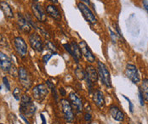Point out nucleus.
<instances>
[{
	"label": "nucleus",
	"mask_w": 148,
	"mask_h": 124,
	"mask_svg": "<svg viewBox=\"0 0 148 124\" xmlns=\"http://www.w3.org/2000/svg\"><path fill=\"white\" fill-rule=\"evenodd\" d=\"M37 107L32 100V98L27 94H24L21 98L20 114L24 116H32L35 114Z\"/></svg>",
	"instance_id": "f257e3e1"
},
{
	"label": "nucleus",
	"mask_w": 148,
	"mask_h": 124,
	"mask_svg": "<svg viewBox=\"0 0 148 124\" xmlns=\"http://www.w3.org/2000/svg\"><path fill=\"white\" fill-rule=\"evenodd\" d=\"M60 108L63 114V117L65 118V121L67 123H73L75 120V116H74L73 109L72 107L70 102L68 99H60Z\"/></svg>",
	"instance_id": "f03ea898"
},
{
	"label": "nucleus",
	"mask_w": 148,
	"mask_h": 124,
	"mask_svg": "<svg viewBox=\"0 0 148 124\" xmlns=\"http://www.w3.org/2000/svg\"><path fill=\"white\" fill-rule=\"evenodd\" d=\"M98 75L101 79L103 84L106 88H112V81H111V75L108 68L103 62L98 61Z\"/></svg>",
	"instance_id": "7ed1b4c3"
},
{
	"label": "nucleus",
	"mask_w": 148,
	"mask_h": 124,
	"mask_svg": "<svg viewBox=\"0 0 148 124\" xmlns=\"http://www.w3.org/2000/svg\"><path fill=\"white\" fill-rule=\"evenodd\" d=\"M18 77L21 85L25 89H29L32 85V80L27 70L24 67H20L18 70Z\"/></svg>",
	"instance_id": "20e7f679"
},
{
	"label": "nucleus",
	"mask_w": 148,
	"mask_h": 124,
	"mask_svg": "<svg viewBox=\"0 0 148 124\" xmlns=\"http://www.w3.org/2000/svg\"><path fill=\"white\" fill-rule=\"evenodd\" d=\"M77 7L80 10V12L82 13L83 16L84 17V19L89 22V24H95L97 22V18L96 16L94 15V13L92 12V10L88 7L87 4L80 2L77 3Z\"/></svg>",
	"instance_id": "39448f33"
},
{
	"label": "nucleus",
	"mask_w": 148,
	"mask_h": 124,
	"mask_svg": "<svg viewBox=\"0 0 148 124\" xmlns=\"http://www.w3.org/2000/svg\"><path fill=\"white\" fill-rule=\"evenodd\" d=\"M49 87L47 84H38L32 89V96L38 101H43L49 93Z\"/></svg>",
	"instance_id": "423d86ee"
},
{
	"label": "nucleus",
	"mask_w": 148,
	"mask_h": 124,
	"mask_svg": "<svg viewBox=\"0 0 148 124\" xmlns=\"http://www.w3.org/2000/svg\"><path fill=\"white\" fill-rule=\"evenodd\" d=\"M14 45L15 50L21 58H25L28 54V47L25 40L21 37H15L14 38Z\"/></svg>",
	"instance_id": "0eeeda50"
},
{
	"label": "nucleus",
	"mask_w": 148,
	"mask_h": 124,
	"mask_svg": "<svg viewBox=\"0 0 148 124\" xmlns=\"http://www.w3.org/2000/svg\"><path fill=\"white\" fill-rule=\"evenodd\" d=\"M125 75L133 83L136 84L140 82V76L137 67L132 64H127L125 68Z\"/></svg>",
	"instance_id": "6e6552de"
},
{
	"label": "nucleus",
	"mask_w": 148,
	"mask_h": 124,
	"mask_svg": "<svg viewBox=\"0 0 148 124\" xmlns=\"http://www.w3.org/2000/svg\"><path fill=\"white\" fill-rule=\"evenodd\" d=\"M63 47L66 48V50L73 56L74 58V60L76 61L79 62V60L82 58V52H81V49H80V47L79 45L75 43V42H71L69 44H63Z\"/></svg>",
	"instance_id": "1a4fd4ad"
},
{
	"label": "nucleus",
	"mask_w": 148,
	"mask_h": 124,
	"mask_svg": "<svg viewBox=\"0 0 148 124\" xmlns=\"http://www.w3.org/2000/svg\"><path fill=\"white\" fill-rule=\"evenodd\" d=\"M30 45L33 50L38 53H41L44 50V43L40 36L37 33H32L29 35Z\"/></svg>",
	"instance_id": "9d476101"
},
{
	"label": "nucleus",
	"mask_w": 148,
	"mask_h": 124,
	"mask_svg": "<svg viewBox=\"0 0 148 124\" xmlns=\"http://www.w3.org/2000/svg\"><path fill=\"white\" fill-rule=\"evenodd\" d=\"M68 100L73 109H75V110L77 113H81L83 111V101L77 93H76L75 92H71L68 96Z\"/></svg>",
	"instance_id": "9b49d317"
},
{
	"label": "nucleus",
	"mask_w": 148,
	"mask_h": 124,
	"mask_svg": "<svg viewBox=\"0 0 148 124\" xmlns=\"http://www.w3.org/2000/svg\"><path fill=\"white\" fill-rule=\"evenodd\" d=\"M31 9L32 10L33 16L37 18V20L40 22H45L47 20V16L45 13L44 10L42 9L41 5L38 3H32L31 4Z\"/></svg>",
	"instance_id": "f8f14e48"
},
{
	"label": "nucleus",
	"mask_w": 148,
	"mask_h": 124,
	"mask_svg": "<svg viewBox=\"0 0 148 124\" xmlns=\"http://www.w3.org/2000/svg\"><path fill=\"white\" fill-rule=\"evenodd\" d=\"M79 47L82 52V55L85 57V59L89 62V63H93L95 61V56L94 55V54L92 53L91 49L89 48V47L88 46V44H86V42L84 41H81L79 43Z\"/></svg>",
	"instance_id": "ddd939ff"
},
{
	"label": "nucleus",
	"mask_w": 148,
	"mask_h": 124,
	"mask_svg": "<svg viewBox=\"0 0 148 124\" xmlns=\"http://www.w3.org/2000/svg\"><path fill=\"white\" fill-rule=\"evenodd\" d=\"M13 64L11 61V59L7 55L0 51V69L3 72H9Z\"/></svg>",
	"instance_id": "4468645a"
},
{
	"label": "nucleus",
	"mask_w": 148,
	"mask_h": 124,
	"mask_svg": "<svg viewBox=\"0 0 148 124\" xmlns=\"http://www.w3.org/2000/svg\"><path fill=\"white\" fill-rule=\"evenodd\" d=\"M17 26L20 30H21L25 33H29L32 30V27L26 17H24L19 12L17 13Z\"/></svg>",
	"instance_id": "2eb2a0df"
},
{
	"label": "nucleus",
	"mask_w": 148,
	"mask_h": 124,
	"mask_svg": "<svg viewBox=\"0 0 148 124\" xmlns=\"http://www.w3.org/2000/svg\"><path fill=\"white\" fill-rule=\"evenodd\" d=\"M109 112L110 115L112 116V117L118 121V122H123L124 120V114L123 112L121 110V109L119 108L118 106L116 105H112L109 107Z\"/></svg>",
	"instance_id": "dca6fc26"
},
{
	"label": "nucleus",
	"mask_w": 148,
	"mask_h": 124,
	"mask_svg": "<svg viewBox=\"0 0 148 124\" xmlns=\"http://www.w3.org/2000/svg\"><path fill=\"white\" fill-rule=\"evenodd\" d=\"M92 98H93V101L95 102V106L98 108H103L105 106V97H104V93H102V91H101L100 89L94 91Z\"/></svg>",
	"instance_id": "f3484780"
},
{
	"label": "nucleus",
	"mask_w": 148,
	"mask_h": 124,
	"mask_svg": "<svg viewBox=\"0 0 148 124\" xmlns=\"http://www.w3.org/2000/svg\"><path fill=\"white\" fill-rule=\"evenodd\" d=\"M85 79H88L93 83H95L98 80V72L92 65H87L85 70Z\"/></svg>",
	"instance_id": "a211bd4d"
},
{
	"label": "nucleus",
	"mask_w": 148,
	"mask_h": 124,
	"mask_svg": "<svg viewBox=\"0 0 148 124\" xmlns=\"http://www.w3.org/2000/svg\"><path fill=\"white\" fill-rule=\"evenodd\" d=\"M46 12L49 16H51L53 19H55L56 20L60 21L61 20V15L60 12L59 11L58 8L56 6H55L54 4H49L46 6Z\"/></svg>",
	"instance_id": "6ab92c4d"
},
{
	"label": "nucleus",
	"mask_w": 148,
	"mask_h": 124,
	"mask_svg": "<svg viewBox=\"0 0 148 124\" xmlns=\"http://www.w3.org/2000/svg\"><path fill=\"white\" fill-rule=\"evenodd\" d=\"M0 9L7 18H9V19L14 18V11H13L12 8L10 7V5L7 2L0 1Z\"/></svg>",
	"instance_id": "aec40b11"
},
{
	"label": "nucleus",
	"mask_w": 148,
	"mask_h": 124,
	"mask_svg": "<svg viewBox=\"0 0 148 124\" xmlns=\"http://www.w3.org/2000/svg\"><path fill=\"white\" fill-rule=\"evenodd\" d=\"M142 95L144 97V99L148 102V78H144L142 79L141 85L140 87Z\"/></svg>",
	"instance_id": "412c9836"
},
{
	"label": "nucleus",
	"mask_w": 148,
	"mask_h": 124,
	"mask_svg": "<svg viewBox=\"0 0 148 124\" xmlns=\"http://www.w3.org/2000/svg\"><path fill=\"white\" fill-rule=\"evenodd\" d=\"M75 74H76L77 78H78L79 80L84 79V78H85V75H86V74H85V71H84L83 68L80 67V66H77V67L76 68V70H75Z\"/></svg>",
	"instance_id": "4be33fe9"
},
{
	"label": "nucleus",
	"mask_w": 148,
	"mask_h": 124,
	"mask_svg": "<svg viewBox=\"0 0 148 124\" xmlns=\"http://www.w3.org/2000/svg\"><path fill=\"white\" fill-rule=\"evenodd\" d=\"M46 48H47L49 51H51L52 54H57V51H58L57 48L56 47V45H55L53 43H51L50 41H48V42L46 43Z\"/></svg>",
	"instance_id": "5701e85b"
},
{
	"label": "nucleus",
	"mask_w": 148,
	"mask_h": 124,
	"mask_svg": "<svg viewBox=\"0 0 148 124\" xmlns=\"http://www.w3.org/2000/svg\"><path fill=\"white\" fill-rule=\"evenodd\" d=\"M13 96L15 99V100L19 101L21 99V89L19 88H15L13 90Z\"/></svg>",
	"instance_id": "b1692460"
},
{
	"label": "nucleus",
	"mask_w": 148,
	"mask_h": 124,
	"mask_svg": "<svg viewBox=\"0 0 148 124\" xmlns=\"http://www.w3.org/2000/svg\"><path fill=\"white\" fill-rule=\"evenodd\" d=\"M108 30H109V32H110V37H111V39H112V43H113V44H116L117 38H118V36H117L116 32H114L111 28H109Z\"/></svg>",
	"instance_id": "393cba45"
},
{
	"label": "nucleus",
	"mask_w": 148,
	"mask_h": 124,
	"mask_svg": "<svg viewBox=\"0 0 148 124\" xmlns=\"http://www.w3.org/2000/svg\"><path fill=\"white\" fill-rule=\"evenodd\" d=\"M3 83L4 85V87L6 88V89L9 91L10 90V82H9V80H8V78L7 77H3Z\"/></svg>",
	"instance_id": "a878e982"
},
{
	"label": "nucleus",
	"mask_w": 148,
	"mask_h": 124,
	"mask_svg": "<svg viewBox=\"0 0 148 124\" xmlns=\"http://www.w3.org/2000/svg\"><path fill=\"white\" fill-rule=\"evenodd\" d=\"M123 98H124V99H126V100H127V101L129 102V106H130V113H133V112H134V105H133V103L131 102V100H130V99H129V98H128V97H127L126 95H123Z\"/></svg>",
	"instance_id": "bb28decb"
},
{
	"label": "nucleus",
	"mask_w": 148,
	"mask_h": 124,
	"mask_svg": "<svg viewBox=\"0 0 148 124\" xmlns=\"http://www.w3.org/2000/svg\"><path fill=\"white\" fill-rule=\"evenodd\" d=\"M0 45L1 46H3V47H6L8 46V43H7V39L2 35V34H0Z\"/></svg>",
	"instance_id": "cd10ccee"
},
{
	"label": "nucleus",
	"mask_w": 148,
	"mask_h": 124,
	"mask_svg": "<svg viewBox=\"0 0 148 124\" xmlns=\"http://www.w3.org/2000/svg\"><path fill=\"white\" fill-rule=\"evenodd\" d=\"M139 99H140V106H144V105H145V103H144V97H143V95H142V93H141V90H140V89H139Z\"/></svg>",
	"instance_id": "c85d7f7f"
},
{
	"label": "nucleus",
	"mask_w": 148,
	"mask_h": 124,
	"mask_svg": "<svg viewBox=\"0 0 148 124\" xmlns=\"http://www.w3.org/2000/svg\"><path fill=\"white\" fill-rule=\"evenodd\" d=\"M91 118H92V116H91V113H90V111H86V113L84 114V119H85V121L86 122H89L90 120H91Z\"/></svg>",
	"instance_id": "c756f323"
},
{
	"label": "nucleus",
	"mask_w": 148,
	"mask_h": 124,
	"mask_svg": "<svg viewBox=\"0 0 148 124\" xmlns=\"http://www.w3.org/2000/svg\"><path fill=\"white\" fill-rule=\"evenodd\" d=\"M51 57H52V54H46V55H44V57H43V61L46 64L47 62L49 61V59H50Z\"/></svg>",
	"instance_id": "7c9ffc66"
},
{
	"label": "nucleus",
	"mask_w": 148,
	"mask_h": 124,
	"mask_svg": "<svg viewBox=\"0 0 148 124\" xmlns=\"http://www.w3.org/2000/svg\"><path fill=\"white\" fill-rule=\"evenodd\" d=\"M142 5H143V8L146 10V11L148 12V0H143L142 1Z\"/></svg>",
	"instance_id": "2f4dec72"
},
{
	"label": "nucleus",
	"mask_w": 148,
	"mask_h": 124,
	"mask_svg": "<svg viewBox=\"0 0 148 124\" xmlns=\"http://www.w3.org/2000/svg\"><path fill=\"white\" fill-rule=\"evenodd\" d=\"M114 27H115V29H116V31H117V32H118V34H119V37L123 38V34H122V33H121V31H120L119 25H118V24H114Z\"/></svg>",
	"instance_id": "473e14b6"
},
{
	"label": "nucleus",
	"mask_w": 148,
	"mask_h": 124,
	"mask_svg": "<svg viewBox=\"0 0 148 124\" xmlns=\"http://www.w3.org/2000/svg\"><path fill=\"white\" fill-rule=\"evenodd\" d=\"M20 117H21V118H22V119L24 120V122H25L26 123H27V124H31L29 123V121H28V120H27V119L26 118V116H24V115H22V114H20Z\"/></svg>",
	"instance_id": "72a5a7b5"
},
{
	"label": "nucleus",
	"mask_w": 148,
	"mask_h": 124,
	"mask_svg": "<svg viewBox=\"0 0 148 124\" xmlns=\"http://www.w3.org/2000/svg\"><path fill=\"white\" fill-rule=\"evenodd\" d=\"M60 91V95L61 96H66V91H65V89H63V88H60L59 89Z\"/></svg>",
	"instance_id": "f704fd0d"
},
{
	"label": "nucleus",
	"mask_w": 148,
	"mask_h": 124,
	"mask_svg": "<svg viewBox=\"0 0 148 124\" xmlns=\"http://www.w3.org/2000/svg\"><path fill=\"white\" fill-rule=\"evenodd\" d=\"M40 116H41V119H42V124H47L46 123V119H45V116L43 114H41Z\"/></svg>",
	"instance_id": "c9c22d12"
},
{
	"label": "nucleus",
	"mask_w": 148,
	"mask_h": 124,
	"mask_svg": "<svg viewBox=\"0 0 148 124\" xmlns=\"http://www.w3.org/2000/svg\"><path fill=\"white\" fill-rule=\"evenodd\" d=\"M81 2L82 3H86V4H88L89 5L91 3H90V0H81Z\"/></svg>",
	"instance_id": "e433bc0d"
},
{
	"label": "nucleus",
	"mask_w": 148,
	"mask_h": 124,
	"mask_svg": "<svg viewBox=\"0 0 148 124\" xmlns=\"http://www.w3.org/2000/svg\"><path fill=\"white\" fill-rule=\"evenodd\" d=\"M51 3H58V0H49Z\"/></svg>",
	"instance_id": "4c0bfd02"
},
{
	"label": "nucleus",
	"mask_w": 148,
	"mask_h": 124,
	"mask_svg": "<svg viewBox=\"0 0 148 124\" xmlns=\"http://www.w3.org/2000/svg\"><path fill=\"white\" fill-rule=\"evenodd\" d=\"M34 1H35V2H38V0H34Z\"/></svg>",
	"instance_id": "58836bf2"
},
{
	"label": "nucleus",
	"mask_w": 148,
	"mask_h": 124,
	"mask_svg": "<svg viewBox=\"0 0 148 124\" xmlns=\"http://www.w3.org/2000/svg\"><path fill=\"white\" fill-rule=\"evenodd\" d=\"M0 124H3V123H0Z\"/></svg>",
	"instance_id": "ea45409f"
}]
</instances>
